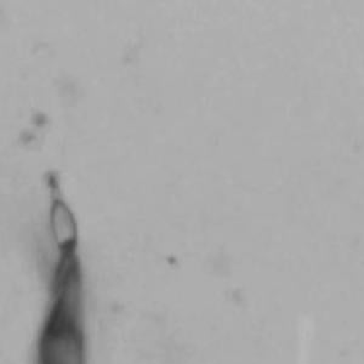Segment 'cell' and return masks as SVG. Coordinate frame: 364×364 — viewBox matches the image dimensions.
<instances>
[{"label": "cell", "instance_id": "obj_1", "mask_svg": "<svg viewBox=\"0 0 364 364\" xmlns=\"http://www.w3.org/2000/svg\"><path fill=\"white\" fill-rule=\"evenodd\" d=\"M53 232H54L55 240L63 248H67L73 243L75 223L63 204L58 203L55 207L54 215H53Z\"/></svg>", "mask_w": 364, "mask_h": 364}]
</instances>
